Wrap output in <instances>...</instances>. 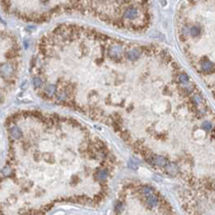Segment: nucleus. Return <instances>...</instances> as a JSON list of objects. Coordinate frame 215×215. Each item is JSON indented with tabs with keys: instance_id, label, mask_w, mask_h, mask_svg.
I'll return each mask as SVG.
<instances>
[{
	"instance_id": "f257e3e1",
	"label": "nucleus",
	"mask_w": 215,
	"mask_h": 215,
	"mask_svg": "<svg viewBox=\"0 0 215 215\" xmlns=\"http://www.w3.org/2000/svg\"><path fill=\"white\" fill-rule=\"evenodd\" d=\"M14 73V67L10 63H5L0 66V76L2 78H9Z\"/></svg>"
},
{
	"instance_id": "f03ea898",
	"label": "nucleus",
	"mask_w": 215,
	"mask_h": 215,
	"mask_svg": "<svg viewBox=\"0 0 215 215\" xmlns=\"http://www.w3.org/2000/svg\"><path fill=\"white\" fill-rule=\"evenodd\" d=\"M122 53V47L121 45H113L109 48V55L113 59H118Z\"/></svg>"
},
{
	"instance_id": "7ed1b4c3",
	"label": "nucleus",
	"mask_w": 215,
	"mask_h": 215,
	"mask_svg": "<svg viewBox=\"0 0 215 215\" xmlns=\"http://www.w3.org/2000/svg\"><path fill=\"white\" fill-rule=\"evenodd\" d=\"M165 171L168 175L170 176H176L178 173V166L174 162H168L165 165Z\"/></svg>"
},
{
	"instance_id": "20e7f679",
	"label": "nucleus",
	"mask_w": 215,
	"mask_h": 215,
	"mask_svg": "<svg viewBox=\"0 0 215 215\" xmlns=\"http://www.w3.org/2000/svg\"><path fill=\"white\" fill-rule=\"evenodd\" d=\"M159 197L156 194H153V193L148 195V197H146V204L148 208H153L156 206H157L159 205Z\"/></svg>"
},
{
	"instance_id": "39448f33",
	"label": "nucleus",
	"mask_w": 215,
	"mask_h": 215,
	"mask_svg": "<svg viewBox=\"0 0 215 215\" xmlns=\"http://www.w3.org/2000/svg\"><path fill=\"white\" fill-rule=\"evenodd\" d=\"M138 14V9L135 7H129L126 9V11L124 13V16L129 20H134V19L137 18V16Z\"/></svg>"
},
{
	"instance_id": "423d86ee",
	"label": "nucleus",
	"mask_w": 215,
	"mask_h": 215,
	"mask_svg": "<svg viewBox=\"0 0 215 215\" xmlns=\"http://www.w3.org/2000/svg\"><path fill=\"white\" fill-rule=\"evenodd\" d=\"M9 134L10 135L14 138V140H19V138H22V130H21L17 126H12L9 130Z\"/></svg>"
},
{
	"instance_id": "0eeeda50",
	"label": "nucleus",
	"mask_w": 215,
	"mask_h": 215,
	"mask_svg": "<svg viewBox=\"0 0 215 215\" xmlns=\"http://www.w3.org/2000/svg\"><path fill=\"white\" fill-rule=\"evenodd\" d=\"M127 58L130 60V61H135L140 58V51L138 50V49H132V50L127 51Z\"/></svg>"
},
{
	"instance_id": "6e6552de",
	"label": "nucleus",
	"mask_w": 215,
	"mask_h": 215,
	"mask_svg": "<svg viewBox=\"0 0 215 215\" xmlns=\"http://www.w3.org/2000/svg\"><path fill=\"white\" fill-rule=\"evenodd\" d=\"M152 163L153 164H156V166L159 167H164L165 165H166V159H164L163 156H153V159H152Z\"/></svg>"
},
{
	"instance_id": "1a4fd4ad",
	"label": "nucleus",
	"mask_w": 215,
	"mask_h": 215,
	"mask_svg": "<svg viewBox=\"0 0 215 215\" xmlns=\"http://www.w3.org/2000/svg\"><path fill=\"white\" fill-rule=\"evenodd\" d=\"M201 68H202L203 72L211 73L215 70V65L210 61H204L201 63Z\"/></svg>"
},
{
	"instance_id": "9d476101",
	"label": "nucleus",
	"mask_w": 215,
	"mask_h": 215,
	"mask_svg": "<svg viewBox=\"0 0 215 215\" xmlns=\"http://www.w3.org/2000/svg\"><path fill=\"white\" fill-rule=\"evenodd\" d=\"M56 92H57V88L55 85H52V84H50V85H47L45 88V93L47 94L48 97H53L54 95H56Z\"/></svg>"
},
{
	"instance_id": "9b49d317",
	"label": "nucleus",
	"mask_w": 215,
	"mask_h": 215,
	"mask_svg": "<svg viewBox=\"0 0 215 215\" xmlns=\"http://www.w3.org/2000/svg\"><path fill=\"white\" fill-rule=\"evenodd\" d=\"M96 177L98 180L100 181H104L108 177V171L106 169H99L96 172Z\"/></svg>"
},
{
	"instance_id": "f8f14e48",
	"label": "nucleus",
	"mask_w": 215,
	"mask_h": 215,
	"mask_svg": "<svg viewBox=\"0 0 215 215\" xmlns=\"http://www.w3.org/2000/svg\"><path fill=\"white\" fill-rule=\"evenodd\" d=\"M140 193H141V195L143 196H145V197H148V195H151L153 193V189L151 188V186H143V187H141V189H140Z\"/></svg>"
},
{
	"instance_id": "ddd939ff",
	"label": "nucleus",
	"mask_w": 215,
	"mask_h": 215,
	"mask_svg": "<svg viewBox=\"0 0 215 215\" xmlns=\"http://www.w3.org/2000/svg\"><path fill=\"white\" fill-rule=\"evenodd\" d=\"M189 32H190V35H191L192 37H197L198 35L200 34V29L198 28V27L194 26V27H192V28H190Z\"/></svg>"
},
{
	"instance_id": "4468645a",
	"label": "nucleus",
	"mask_w": 215,
	"mask_h": 215,
	"mask_svg": "<svg viewBox=\"0 0 215 215\" xmlns=\"http://www.w3.org/2000/svg\"><path fill=\"white\" fill-rule=\"evenodd\" d=\"M33 85H34L35 88H41L43 85V82H42V80H41V78L35 77L33 79Z\"/></svg>"
},
{
	"instance_id": "2eb2a0df",
	"label": "nucleus",
	"mask_w": 215,
	"mask_h": 215,
	"mask_svg": "<svg viewBox=\"0 0 215 215\" xmlns=\"http://www.w3.org/2000/svg\"><path fill=\"white\" fill-rule=\"evenodd\" d=\"M138 161H137L135 159H130V161H129V167L130 168H132V169H137V168L138 167Z\"/></svg>"
},
{
	"instance_id": "dca6fc26",
	"label": "nucleus",
	"mask_w": 215,
	"mask_h": 215,
	"mask_svg": "<svg viewBox=\"0 0 215 215\" xmlns=\"http://www.w3.org/2000/svg\"><path fill=\"white\" fill-rule=\"evenodd\" d=\"M178 81L182 84H186L188 82V76L186 74H180L178 76Z\"/></svg>"
},
{
	"instance_id": "f3484780",
	"label": "nucleus",
	"mask_w": 215,
	"mask_h": 215,
	"mask_svg": "<svg viewBox=\"0 0 215 215\" xmlns=\"http://www.w3.org/2000/svg\"><path fill=\"white\" fill-rule=\"evenodd\" d=\"M202 129H203V130H205L206 132L212 129V125H211V122H208V121L204 122L203 124H202Z\"/></svg>"
},
{
	"instance_id": "a211bd4d",
	"label": "nucleus",
	"mask_w": 215,
	"mask_h": 215,
	"mask_svg": "<svg viewBox=\"0 0 215 215\" xmlns=\"http://www.w3.org/2000/svg\"><path fill=\"white\" fill-rule=\"evenodd\" d=\"M191 101L194 105H197L201 102V97L199 96V95H194V96L191 98Z\"/></svg>"
},
{
	"instance_id": "6ab92c4d",
	"label": "nucleus",
	"mask_w": 215,
	"mask_h": 215,
	"mask_svg": "<svg viewBox=\"0 0 215 215\" xmlns=\"http://www.w3.org/2000/svg\"><path fill=\"white\" fill-rule=\"evenodd\" d=\"M11 168H10L9 166H4L3 168H2V173L5 175V176H8V175H10L11 174Z\"/></svg>"
},
{
	"instance_id": "aec40b11",
	"label": "nucleus",
	"mask_w": 215,
	"mask_h": 215,
	"mask_svg": "<svg viewBox=\"0 0 215 215\" xmlns=\"http://www.w3.org/2000/svg\"><path fill=\"white\" fill-rule=\"evenodd\" d=\"M39 1L41 2V3L46 4V3H48V2H49V0H39Z\"/></svg>"
},
{
	"instance_id": "412c9836",
	"label": "nucleus",
	"mask_w": 215,
	"mask_h": 215,
	"mask_svg": "<svg viewBox=\"0 0 215 215\" xmlns=\"http://www.w3.org/2000/svg\"><path fill=\"white\" fill-rule=\"evenodd\" d=\"M210 185H211V187H212V188H213V189L215 190V181H213V182H212V183L210 184Z\"/></svg>"
},
{
	"instance_id": "4be33fe9",
	"label": "nucleus",
	"mask_w": 215,
	"mask_h": 215,
	"mask_svg": "<svg viewBox=\"0 0 215 215\" xmlns=\"http://www.w3.org/2000/svg\"><path fill=\"white\" fill-rule=\"evenodd\" d=\"M0 100H1V94H0Z\"/></svg>"
}]
</instances>
